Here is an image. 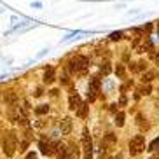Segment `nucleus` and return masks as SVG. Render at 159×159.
<instances>
[{
  "mask_svg": "<svg viewBox=\"0 0 159 159\" xmlns=\"http://www.w3.org/2000/svg\"><path fill=\"white\" fill-rule=\"evenodd\" d=\"M89 66V58L84 54H77L66 63V72L68 74H86V68Z\"/></svg>",
  "mask_w": 159,
  "mask_h": 159,
  "instance_id": "f257e3e1",
  "label": "nucleus"
},
{
  "mask_svg": "<svg viewBox=\"0 0 159 159\" xmlns=\"http://www.w3.org/2000/svg\"><path fill=\"white\" fill-rule=\"evenodd\" d=\"M2 147H4V154L7 156V157H12V156H14L16 149H18V138H16L14 133H7Z\"/></svg>",
  "mask_w": 159,
  "mask_h": 159,
  "instance_id": "f03ea898",
  "label": "nucleus"
},
{
  "mask_svg": "<svg viewBox=\"0 0 159 159\" xmlns=\"http://www.w3.org/2000/svg\"><path fill=\"white\" fill-rule=\"evenodd\" d=\"M82 150H84V159H91L93 157V140H91V136H89V131L88 128L82 129Z\"/></svg>",
  "mask_w": 159,
  "mask_h": 159,
  "instance_id": "7ed1b4c3",
  "label": "nucleus"
},
{
  "mask_svg": "<svg viewBox=\"0 0 159 159\" xmlns=\"http://www.w3.org/2000/svg\"><path fill=\"white\" fill-rule=\"evenodd\" d=\"M143 149H145V136L143 135H136L129 140V154L131 156L140 154Z\"/></svg>",
  "mask_w": 159,
  "mask_h": 159,
  "instance_id": "20e7f679",
  "label": "nucleus"
},
{
  "mask_svg": "<svg viewBox=\"0 0 159 159\" xmlns=\"http://www.w3.org/2000/svg\"><path fill=\"white\" fill-rule=\"evenodd\" d=\"M100 88H102L100 77H91L89 84H88V102H94L96 100V94L100 93Z\"/></svg>",
  "mask_w": 159,
  "mask_h": 159,
  "instance_id": "39448f33",
  "label": "nucleus"
},
{
  "mask_svg": "<svg viewBox=\"0 0 159 159\" xmlns=\"http://www.w3.org/2000/svg\"><path fill=\"white\" fill-rule=\"evenodd\" d=\"M116 142H117V136L114 135V133H107V135L103 136V140H102V154L107 149L114 147V145H116Z\"/></svg>",
  "mask_w": 159,
  "mask_h": 159,
  "instance_id": "423d86ee",
  "label": "nucleus"
},
{
  "mask_svg": "<svg viewBox=\"0 0 159 159\" xmlns=\"http://www.w3.org/2000/svg\"><path fill=\"white\" fill-rule=\"evenodd\" d=\"M72 128H74V122H72L70 117H63V119L60 121V131H61V135H70Z\"/></svg>",
  "mask_w": 159,
  "mask_h": 159,
  "instance_id": "0eeeda50",
  "label": "nucleus"
},
{
  "mask_svg": "<svg viewBox=\"0 0 159 159\" xmlns=\"http://www.w3.org/2000/svg\"><path fill=\"white\" fill-rule=\"evenodd\" d=\"M42 79H44V82H46V84H52V82L56 80V70H54V66H46Z\"/></svg>",
  "mask_w": 159,
  "mask_h": 159,
  "instance_id": "6e6552de",
  "label": "nucleus"
},
{
  "mask_svg": "<svg viewBox=\"0 0 159 159\" xmlns=\"http://www.w3.org/2000/svg\"><path fill=\"white\" fill-rule=\"evenodd\" d=\"M80 103H82V100H80V96L77 94V91H75V93H70V96H68V108H70V110H77V108L80 107Z\"/></svg>",
  "mask_w": 159,
  "mask_h": 159,
  "instance_id": "1a4fd4ad",
  "label": "nucleus"
},
{
  "mask_svg": "<svg viewBox=\"0 0 159 159\" xmlns=\"http://www.w3.org/2000/svg\"><path fill=\"white\" fill-rule=\"evenodd\" d=\"M65 159H79V147L75 143L65 147Z\"/></svg>",
  "mask_w": 159,
  "mask_h": 159,
  "instance_id": "9d476101",
  "label": "nucleus"
},
{
  "mask_svg": "<svg viewBox=\"0 0 159 159\" xmlns=\"http://www.w3.org/2000/svg\"><path fill=\"white\" fill-rule=\"evenodd\" d=\"M129 70L133 74H140V72L147 70V61L140 60V61H135V63H129Z\"/></svg>",
  "mask_w": 159,
  "mask_h": 159,
  "instance_id": "9b49d317",
  "label": "nucleus"
},
{
  "mask_svg": "<svg viewBox=\"0 0 159 159\" xmlns=\"http://www.w3.org/2000/svg\"><path fill=\"white\" fill-rule=\"evenodd\" d=\"M84 33H89V32H80V30H75V32L68 33L66 37L61 39V44H68V42H72V40H77V39H80V35H84Z\"/></svg>",
  "mask_w": 159,
  "mask_h": 159,
  "instance_id": "f8f14e48",
  "label": "nucleus"
},
{
  "mask_svg": "<svg viewBox=\"0 0 159 159\" xmlns=\"http://www.w3.org/2000/svg\"><path fill=\"white\" fill-rule=\"evenodd\" d=\"M156 75H157L156 70H145L143 75H142V82H143V84H150V82L156 79Z\"/></svg>",
  "mask_w": 159,
  "mask_h": 159,
  "instance_id": "ddd939ff",
  "label": "nucleus"
},
{
  "mask_svg": "<svg viewBox=\"0 0 159 159\" xmlns=\"http://www.w3.org/2000/svg\"><path fill=\"white\" fill-rule=\"evenodd\" d=\"M4 102L9 103V105H16V103H18V94H16L14 91H5Z\"/></svg>",
  "mask_w": 159,
  "mask_h": 159,
  "instance_id": "4468645a",
  "label": "nucleus"
},
{
  "mask_svg": "<svg viewBox=\"0 0 159 159\" xmlns=\"http://www.w3.org/2000/svg\"><path fill=\"white\" fill-rule=\"evenodd\" d=\"M88 108H89V105L86 102H82L80 103V107L75 110V114H77V117H80V119H84L86 116H88Z\"/></svg>",
  "mask_w": 159,
  "mask_h": 159,
  "instance_id": "2eb2a0df",
  "label": "nucleus"
},
{
  "mask_svg": "<svg viewBox=\"0 0 159 159\" xmlns=\"http://www.w3.org/2000/svg\"><path fill=\"white\" fill-rule=\"evenodd\" d=\"M100 72H102L103 75H110V74H112V63L105 60L102 65H100Z\"/></svg>",
  "mask_w": 159,
  "mask_h": 159,
  "instance_id": "dca6fc26",
  "label": "nucleus"
},
{
  "mask_svg": "<svg viewBox=\"0 0 159 159\" xmlns=\"http://www.w3.org/2000/svg\"><path fill=\"white\" fill-rule=\"evenodd\" d=\"M116 75H117V79H124L126 77V68H124V65L122 63H117V66H116Z\"/></svg>",
  "mask_w": 159,
  "mask_h": 159,
  "instance_id": "f3484780",
  "label": "nucleus"
},
{
  "mask_svg": "<svg viewBox=\"0 0 159 159\" xmlns=\"http://www.w3.org/2000/svg\"><path fill=\"white\" fill-rule=\"evenodd\" d=\"M122 37H124V32H122V30H117V32H112L110 35H108V39H110L112 42H119V40H121Z\"/></svg>",
  "mask_w": 159,
  "mask_h": 159,
  "instance_id": "a211bd4d",
  "label": "nucleus"
},
{
  "mask_svg": "<svg viewBox=\"0 0 159 159\" xmlns=\"http://www.w3.org/2000/svg\"><path fill=\"white\" fill-rule=\"evenodd\" d=\"M47 112H49V105H46V103L39 105V107H35V114H37V116H46Z\"/></svg>",
  "mask_w": 159,
  "mask_h": 159,
  "instance_id": "6ab92c4d",
  "label": "nucleus"
},
{
  "mask_svg": "<svg viewBox=\"0 0 159 159\" xmlns=\"http://www.w3.org/2000/svg\"><path fill=\"white\" fill-rule=\"evenodd\" d=\"M124 119H126L124 112H117V114H116V124H117V128H122V126H124Z\"/></svg>",
  "mask_w": 159,
  "mask_h": 159,
  "instance_id": "aec40b11",
  "label": "nucleus"
},
{
  "mask_svg": "<svg viewBox=\"0 0 159 159\" xmlns=\"http://www.w3.org/2000/svg\"><path fill=\"white\" fill-rule=\"evenodd\" d=\"M138 93L143 94V96H149V94L152 93V86H150V84H143L140 89H138Z\"/></svg>",
  "mask_w": 159,
  "mask_h": 159,
  "instance_id": "412c9836",
  "label": "nucleus"
},
{
  "mask_svg": "<svg viewBox=\"0 0 159 159\" xmlns=\"http://www.w3.org/2000/svg\"><path fill=\"white\" fill-rule=\"evenodd\" d=\"M149 58H150L152 61H154L156 65H159V51H156V49L149 51Z\"/></svg>",
  "mask_w": 159,
  "mask_h": 159,
  "instance_id": "4be33fe9",
  "label": "nucleus"
},
{
  "mask_svg": "<svg viewBox=\"0 0 159 159\" xmlns=\"http://www.w3.org/2000/svg\"><path fill=\"white\" fill-rule=\"evenodd\" d=\"M18 124H21V126H25V128H28L30 126V121L26 119V116H18Z\"/></svg>",
  "mask_w": 159,
  "mask_h": 159,
  "instance_id": "5701e85b",
  "label": "nucleus"
},
{
  "mask_svg": "<svg viewBox=\"0 0 159 159\" xmlns=\"http://www.w3.org/2000/svg\"><path fill=\"white\" fill-rule=\"evenodd\" d=\"M157 147H159V138H156V140L150 142V145H149V149H147V150L154 152V150H157Z\"/></svg>",
  "mask_w": 159,
  "mask_h": 159,
  "instance_id": "b1692460",
  "label": "nucleus"
},
{
  "mask_svg": "<svg viewBox=\"0 0 159 159\" xmlns=\"http://www.w3.org/2000/svg\"><path fill=\"white\" fill-rule=\"evenodd\" d=\"M28 143H30V140H23V142H21V143H19V152H26Z\"/></svg>",
  "mask_w": 159,
  "mask_h": 159,
  "instance_id": "393cba45",
  "label": "nucleus"
},
{
  "mask_svg": "<svg viewBox=\"0 0 159 159\" xmlns=\"http://www.w3.org/2000/svg\"><path fill=\"white\" fill-rule=\"evenodd\" d=\"M126 105H128V98H126V94L122 93L121 98H119V107H126Z\"/></svg>",
  "mask_w": 159,
  "mask_h": 159,
  "instance_id": "a878e982",
  "label": "nucleus"
},
{
  "mask_svg": "<svg viewBox=\"0 0 159 159\" xmlns=\"http://www.w3.org/2000/svg\"><path fill=\"white\" fill-rule=\"evenodd\" d=\"M60 80H61V84H63V86H68V84H70V79H68V72H66V74L63 75Z\"/></svg>",
  "mask_w": 159,
  "mask_h": 159,
  "instance_id": "bb28decb",
  "label": "nucleus"
},
{
  "mask_svg": "<svg viewBox=\"0 0 159 159\" xmlns=\"http://www.w3.org/2000/svg\"><path fill=\"white\" fill-rule=\"evenodd\" d=\"M131 86H133V82H131V80H128L126 84H122V86H121V91H122V93H124V91H126V89H129Z\"/></svg>",
  "mask_w": 159,
  "mask_h": 159,
  "instance_id": "cd10ccee",
  "label": "nucleus"
},
{
  "mask_svg": "<svg viewBox=\"0 0 159 159\" xmlns=\"http://www.w3.org/2000/svg\"><path fill=\"white\" fill-rule=\"evenodd\" d=\"M32 7H33V9H42V2L35 0V2H32Z\"/></svg>",
  "mask_w": 159,
  "mask_h": 159,
  "instance_id": "c85d7f7f",
  "label": "nucleus"
},
{
  "mask_svg": "<svg viewBox=\"0 0 159 159\" xmlns=\"http://www.w3.org/2000/svg\"><path fill=\"white\" fill-rule=\"evenodd\" d=\"M143 30H145V32H152V23H147V25H143Z\"/></svg>",
  "mask_w": 159,
  "mask_h": 159,
  "instance_id": "c756f323",
  "label": "nucleus"
},
{
  "mask_svg": "<svg viewBox=\"0 0 159 159\" xmlns=\"http://www.w3.org/2000/svg\"><path fill=\"white\" fill-rule=\"evenodd\" d=\"M26 159H37V154L35 152H30V154H26Z\"/></svg>",
  "mask_w": 159,
  "mask_h": 159,
  "instance_id": "7c9ffc66",
  "label": "nucleus"
},
{
  "mask_svg": "<svg viewBox=\"0 0 159 159\" xmlns=\"http://www.w3.org/2000/svg\"><path fill=\"white\" fill-rule=\"evenodd\" d=\"M42 94H44V91H42V88H39V89H37V91H35V96H37V98H39V96H42Z\"/></svg>",
  "mask_w": 159,
  "mask_h": 159,
  "instance_id": "2f4dec72",
  "label": "nucleus"
},
{
  "mask_svg": "<svg viewBox=\"0 0 159 159\" xmlns=\"http://www.w3.org/2000/svg\"><path fill=\"white\" fill-rule=\"evenodd\" d=\"M47 51H49V49H42V51L39 52V56H37V58H42V56H44V54H46Z\"/></svg>",
  "mask_w": 159,
  "mask_h": 159,
  "instance_id": "473e14b6",
  "label": "nucleus"
},
{
  "mask_svg": "<svg viewBox=\"0 0 159 159\" xmlns=\"http://www.w3.org/2000/svg\"><path fill=\"white\" fill-rule=\"evenodd\" d=\"M44 124H46V122H44V121H39V122H35V126H37V128H42Z\"/></svg>",
  "mask_w": 159,
  "mask_h": 159,
  "instance_id": "72a5a7b5",
  "label": "nucleus"
},
{
  "mask_svg": "<svg viewBox=\"0 0 159 159\" xmlns=\"http://www.w3.org/2000/svg\"><path fill=\"white\" fill-rule=\"evenodd\" d=\"M58 93H60L58 89H52V91H51V96H58Z\"/></svg>",
  "mask_w": 159,
  "mask_h": 159,
  "instance_id": "f704fd0d",
  "label": "nucleus"
},
{
  "mask_svg": "<svg viewBox=\"0 0 159 159\" xmlns=\"http://www.w3.org/2000/svg\"><path fill=\"white\" fill-rule=\"evenodd\" d=\"M156 23H157V25H156V32H157V37H159V19L156 21Z\"/></svg>",
  "mask_w": 159,
  "mask_h": 159,
  "instance_id": "c9c22d12",
  "label": "nucleus"
},
{
  "mask_svg": "<svg viewBox=\"0 0 159 159\" xmlns=\"http://www.w3.org/2000/svg\"><path fill=\"white\" fill-rule=\"evenodd\" d=\"M157 159H159V156H157Z\"/></svg>",
  "mask_w": 159,
  "mask_h": 159,
  "instance_id": "e433bc0d",
  "label": "nucleus"
}]
</instances>
